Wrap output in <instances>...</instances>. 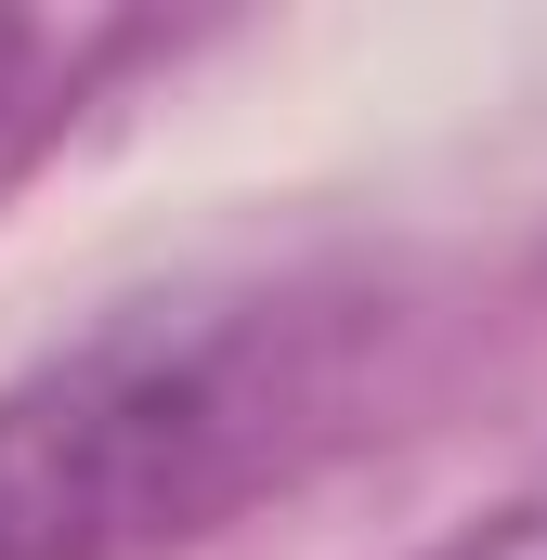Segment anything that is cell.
<instances>
[{
	"mask_svg": "<svg viewBox=\"0 0 547 560\" xmlns=\"http://www.w3.org/2000/svg\"><path fill=\"white\" fill-rule=\"evenodd\" d=\"M456 560H547V509H522V522H496V535H469Z\"/></svg>",
	"mask_w": 547,
	"mask_h": 560,
	"instance_id": "7a4b0ae2",
	"label": "cell"
},
{
	"mask_svg": "<svg viewBox=\"0 0 547 560\" xmlns=\"http://www.w3.org/2000/svg\"><path fill=\"white\" fill-rule=\"evenodd\" d=\"M300 430L274 313H131L0 392V560H156L209 535Z\"/></svg>",
	"mask_w": 547,
	"mask_h": 560,
	"instance_id": "6da1fadb",
	"label": "cell"
},
{
	"mask_svg": "<svg viewBox=\"0 0 547 560\" xmlns=\"http://www.w3.org/2000/svg\"><path fill=\"white\" fill-rule=\"evenodd\" d=\"M13 92H26V26L0 13V118H13Z\"/></svg>",
	"mask_w": 547,
	"mask_h": 560,
	"instance_id": "3957f363",
	"label": "cell"
}]
</instances>
